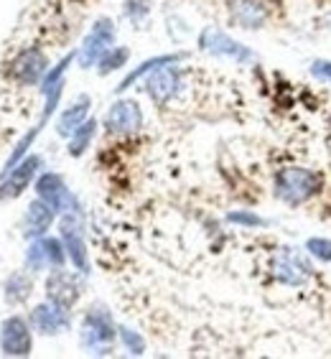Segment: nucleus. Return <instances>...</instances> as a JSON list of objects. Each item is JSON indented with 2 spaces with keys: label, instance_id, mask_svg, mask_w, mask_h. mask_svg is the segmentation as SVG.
Segmentation results:
<instances>
[{
  "label": "nucleus",
  "instance_id": "15",
  "mask_svg": "<svg viewBox=\"0 0 331 359\" xmlns=\"http://www.w3.org/2000/svg\"><path fill=\"white\" fill-rule=\"evenodd\" d=\"M59 212H56L51 204H46L43 199L36 196L26 209V217H23V235L36 240V237H43L51 229V224L56 222Z\"/></svg>",
  "mask_w": 331,
  "mask_h": 359
},
{
  "label": "nucleus",
  "instance_id": "6",
  "mask_svg": "<svg viewBox=\"0 0 331 359\" xmlns=\"http://www.w3.org/2000/svg\"><path fill=\"white\" fill-rule=\"evenodd\" d=\"M199 48L212 56H224V59H232V62H240V64L255 59V54L245 43L235 41L229 34H224V31H219V28L214 26H207L199 34Z\"/></svg>",
  "mask_w": 331,
  "mask_h": 359
},
{
  "label": "nucleus",
  "instance_id": "4",
  "mask_svg": "<svg viewBox=\"0 0 331 359\" xmlns=\"http://www.w3.org/2000/svg\"><path fill=\"white\" fill-rule=\"evenodd\" d=\"M313 257L306 250L296 248H281L276 265H273V276L278 283L290 285V288H304L309 283V278L313 276Z\"/></svg>",
  "mask_w": 331,
  "mask_h": 359
},
{
  "label": "nucleus",
  "instance_id": "23",
  "mask_svg": "<svg viewBox=\"0 0 331 359\" xmlns=\"http://www.w3.org/2000/svg\"><path fill=\"white\" fill-rule=\"evenodd\" d=\"M304 250L316 260V263H331V240L329 237H309Z\"/></svg>",
  "mask_w": 331,
  "mask_h": 359
},
{
  "label": "nucleus",
  "instance_id": "19",
  "mask_svg": "<svg viewBox=\"0 0 331 359\" xmlns=\"http://www.w3.org/2000/svg\"><path fill=\"white\" fill-rule=\"evenodd\" d=\"M95 133H97V120L95 118H90L87 123H82L74 133H72L69 145H67V153H69L72 158H79V156L87 153L90 143L95 140Z\"/></svg>",
  "mask_w": 331,
  "mask_h": 359
},
{
  "label": "nucleus",
  "instance_id": "5",
  "mask_svg": "<svg viewBox=\"0 0 331 359\" xmlns=\"http://www.w3.org/2000/svg\"><path fill=\"white\" fill-rule=\"evenodd\" d=\"M115 46V23L110 18H97L82 46L76 48V64L82 69L97 67V62L104 56V51H110Z\"/></svg>",
  "mask_w": 331,
  "mask_h": 359
},
{
  "label": "nucleus",
  "instance_id": "2",
  "mask_svg": "<svg viewBox=\"0 0 331 359\" xmlns=\"http://www.w3.org/2000/svg\"><path fill=\"white\" fill-rule=\"evenodd\" d=\"M118 337V326L104 306H92L82 321V346L95 354H107Z\"/></svg>",
  "mask_w": 331,
  "mask_h": 359
},
{
  "label": "nucleus",
  "instance_id": "25",
  "mask_svg": "<svg viewBox=\"0 0 331 359\" xmlns=\"http://www.w3.org/2000/svg\"><path fill=\"white\" fill-rule=\"evenodd\" d=\"M227 222L240 224V227H262V224H265V219H262L260 215H252V212H245V209H240V212H229Z\"/></svg>",
  "mask_w": 331,
  "mask_h": 359
},
{
  "label": "nucleus",
  "instance_id": "26",
  "mask_svg": "<svg viewBox=\"0 0 331 359\" xmlns=\"http://www.w3.org/2000/svg\"><path fill=\"white\" fill-rule=\"evenodd\" d=\"M151 13V0H125V15L130 21H143Z\"/></svg>",
  "mask_w": 331,
  "mask_h": 359
},
{
  "label": "nucleus",
  "instance_id": "22",
  "mask_svg": "<svg viewBox=\"0 0 331 359\" xmlns=\"http://www.w3.org/2000/svg\"><path fill=\"white\" fill-rule=\"evenodd\" d=\"M46 268H48V260H46V252H43L41 237H36L26 250V270L41 273V270H46Z\"/></svg>",
  "mask_w": 331,
  "mask_h": 359
},
{
  "label": "nucleus",
  "instance_id": "14",
  "mask_svg": "<svg viewBox=\"0 0 331 359\" xmlns=\"http://www.w3.org/2000/svg\"><path fill=\"white\" fill-rule=\"evenodd\" d=\"M69 309H64V306L54 304V301H46V304H39L31 311V326H34L36 332L46 334H62L69 329Z\"/></svg>",
  "mask_w": 331,
  "mask_h": 359
},
{
  "label": "nucleus",
  "instance_id": "24",
  "mask_svg": "<svg viewBox=\"0 0 331 359\" xmlns=\"http://www.w3.org/2000/svg\"><path fill=\"white\" fill-rule=\"evenodd\" d=\"M118 337L123 339L125 349L130 354H135V357H140V354L145 352V339L140 337L138 332H133V329H128V326H118Z\"/></svg>",
  "mask_w": 331,
  "mask_h": 359
},
{
  "label": "nucleus",
  "instance_id": "9",
  "mask_svg": "<svg viewBox=\"0 0 331 359\" xmlns=\"http://www.w3.org/2000/svg\"><path fill=\"white\" fill-rule=\"evenodd\" d=\"M104 128L115 135H133L143 128V110L135 100H118L104 115Z\"/></svg>",
  "mask_w": 331,
  "mask_h": 359
},
{
  "label": "nucleus",
  "instance_id": "27",
  "mask_svg": "<svg viewBox=\"0 0 331 359\" xmlns=\"http://www.w3.org/2000/svg\"><path fill=\"white\" fill-rule=\"evenodd\" d=\"M311 74L316 76L318 82L331 84V62L329 59H318V62H313L311 64Z\"/></svg>",
  "mask_w": 331,
  "mask_h": 359
},
{
  "label": "nucleus",
  "instance_id": "20",
  "mask_svg": "<svg viewBox=\"0 0 331 359\" xmlns=\"http://www.w3.org/2000/svg\"><path fill=\"white\" fill-rule=\"evenodd\" d=\"M128 59H130V48L128 46H112L110 51H104V56L97 62V67H100V74L107 76L112 74V72L123 69L125 64H128Z\"/></svg>",
  "mask_w": 331,
  "mask_h": 359
},
{
  "label": "nucleus",
  "instance_id": "12",
  "mask_svg": "<svg viewBox=\"0 0 331 359\" xmlns=\"http://www.w3.org/2000/svg\"><path fill=\"white\" fill-rule=\"evenodd\" d=\"M79 296H82V283H79V278L74 273L62 268L51 270V276L46 278L48 301H54V304L64 306V309H72L79 301Z\"/></svg>",
  "mask_w": 331,
  "mask_h": 359
},
{
  "label": "nucleus",
  "instance_id": "3",
  "mask_svg": "<svg viewBox=\"0 0 331 359\" xmlns=\"http://www.w3.org/2000/svg\"><path fill=\"white\" fill-rule=\"evenodd\" d=\"M59 237H62L67 255H69V263L74 265V270L87 276L90 273V252H87V242H84L82 217H79L76 209L62 215V219H59Z\"/></svg>",
  "mask_w": 331,
  "mask_h": 359
},
{
  "label": "nucleus",
  "instance_id": "10",
  "mask_svg": "<svg viewBox=\"0 0 331 359\" xmlns=\"http://www.w3.org/2000/svg\"><path fill=\"white\" fill-rule=\"evenodd\" d=\"M36 196L43 199L46 204H51L59 215L76 209V201H74V196H72V191L67 189V184H64L62 176L54 173V171L41 173V176L36 179Z\"/></svg>",
  "mask_w": 331,
  "mask_h": 359
},
{
  "label": "nucleus",
  "instance_id": "21",
  "mask_svg": "<svg viewBox=\"0 0 331 359\" xmlns=\"http://www.w3.org/2000/svg\"><path fill=\"white\" fill-rule=\"evenodd\" d=\"M31 288H34L31 278L26 273H15V276H11V280L6 285V298L11 304H21V301H26L31 296Z\"/></svg>",
  "mask_w": 331,
  "mask_h": 359
},
{
  "label": "nucleus",
  "instance_id": "16",
  "mask_svg": "<svg viewBox=\"0 0 331 359\" xmlns=\"http://www.w3.org/2000/svg\"><path fill=\"white\" fill-rule=\"evenodd\" d=\"M232 21L240 28L255 31V28H262L265 21H268V8L262 6V0H235Z\"/></svg>",
  "mask_w": 331,
  "mask_h": 359
},
{
  "label": "nucleus",
  "instance_id": "18",
  "mask_svg": "<svg viewBox=\"0 0 331 359\" xmlns=\"http://www.w3.org/2000/svg\"><path fill=\"white\" fill-rule=\"evenodd\" d=\"M181 59H184V54H161V56H153V59H145L140 67H135V69H133L130 74H128L123 82H120L118 92L130 90L133 84L138 82V79H143V76H148L151 72L161 69V67H168V64H179Z\"/></svg>",
  "mask_w": 331,
  "mask_h": 359
},
{
  "label": "nucleus",
  "instance_id": "8",
  "mask_svg": "<svg viewBox=\"0 0 331 359\" xmlns=\"http://www.w3.org/2000/svg\"><path fill=\"white\" fill-rule=\"evenodd\" d=\"M8 72H11V79H15L18 84H26V87L41 84L48 72V59L41 48H36V46L23 48L21 54H15V59L11 62V69Z\"/></svg>",
  "mask_w": 331,
  "mask_h": 359
},
{
  "label": "nucleus",
  "instance_id": "7",
  "mask_svg": "<svg viewBox=\"0 0 331 359\" xmlns=\"http://www.w3.org/2000/svg\"><path fill=\"white\" fill-rule=\"evenodd\" d=\"M34 349L31 324L23 316H11L0 326V352L6 357H28Z\"/></svg>",
  "mask_w": 331,
  "mask_h": 359
},
{
  "label": "nucleus",
  "instance_id": "11",
  "mask_svg": "<svg viewBox=\"0 0 331 359\" xmlns=\"http://www.w3.org/2000/svg\"><path fill=\"white\" fill-rule=\"evenodd\" d=\"M39 168H41V158H39V156H26L21 163H15V166L0 179L3 181V184H0V201L18 199V196L28 189V184L34 181Z\"/></svg>",
  "mask_w": 331,
  "mask_h": 359
},
{
  "label": "nucleus",
  "instance_id": "17",
  "mask_svg": "<svg viewBox=\"0 0 331 359\" xmlns=\"http://www.w3.org/2000/svg\"><path fill=\"white\" fill-rule=\"evenodd\" d=\"M90 107H92V100L87 95H82L74 104H69V107L59 115V120H56V133H59L62 138H69L79 125L90 120Z\"/></svg>",
  "mask_w": 331,
  "mask_h": 359
},
{
  "label": "nucleus",
  "instance_id": "13",
  "mask_svg": "<svg viewBox=\"0 0 331 359\" xmlns=\"http://www.w3.org/2000/svg\"><path fill=\"white\" fill-rule=\"evenodd\" d=\"M181 90V69L176 64H168V67H161V69L151 72L148 79H145V92L156 104H166L168 100L179 95Z\"/></svg>",
  "mask_w": 331,
  "mask_h": 359
},
{
  "label": "nucleus",
  "instance_id": "1",
  "mask_svg": "<svg viewBox=\"0 0 331 359\" xmlns=\"http://www.w3.org/2000/svg\"><path fill=\"white\" fill-rule=\"evenodd\" d=\"M324 189V176L306 166H285L273 179V194L285 207H301L316 199Z\"/></svg>",
  "mask_w": 331,
  "mask_h": 359
}]
</instances>
